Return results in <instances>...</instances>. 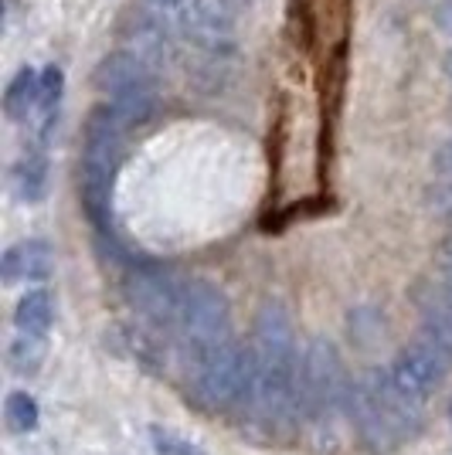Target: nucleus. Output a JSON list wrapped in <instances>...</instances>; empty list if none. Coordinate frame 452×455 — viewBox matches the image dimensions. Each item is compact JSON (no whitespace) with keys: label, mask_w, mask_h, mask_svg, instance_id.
Returning <instances> with one entry per match:
<instances>
[{"label":"nucleus","mask_w":452,"mask_h":455,"mask_svg":"<svg viewBox=\"0 0 452 455\" xmlns=\"http://www.w3.org/2000/svg\"><path fill=\"white\" fill-rule=\"evenodd\" d=\"M347 415L367 452H395L422 432V401L401 395L391 374L364 371L351 380Z\"/></svg>","instance_id":"f257e3e1"},{"label":"nucleus","mask_w":452,"mask_h":455,"mask_svg":"<svg viewBox=\"0 0 452 455\" xmlns=\"http://www.w3.org/2000/svg\"><path fill=\"white\" fill-rule=\"evenodd\" d=\"M126 126L119 123L109 102L93 106L85 119V147H82V204L93 218L99 231L113 235V214H109V197H113V180L119 156H123V140Z\"/></svg>","instance_id":"f03ea898"},{"label":"nucleus","mask_w":452,"mask_h":455,"mask_svg":"<svg viewBox=\"0 0 452 455\" xmlns=\"http://www.w3.org/2000/svg\"><path fill=\"white\" fill-rule=\"evenodd\" d=\"M194 361V398L211 411H238L252 384V347L235 337L190 354Z\"/></svg>","instance_id":"7ed1b4c3"},{"label":"nucleus","mask_w":452,"mask_h":455,"mask_svg":"<svg viewBox=\"0 0 452 455\" xmlns=\"http://www.w3.org/2000/svg\"><path fill=\"white\" fill-rule=\"evenodd\" d=\"M303 421L327 428L337 415H347L351 378L340 361V350L327 337H313L300 361Z\"/></svg>","instance_id":"20e7f679"},{"label":"nucleus","mask_w":452,"mask_h":455,"mask_svg":"<svg viewBox=\"0 0 452 455\" xmlns=\"http://www.w3.org/2000/svg\"><path fill=\"white\" fill-rule=\"evenodd\" d=\"M174 330L184 337L190 354L231 337V306L228 296L207 279H188L181 285V306Z\"/></svg>","instance_id":"39448f33"},{"label":"nucleus","mask_w":452,"mask_h":455,"mask_svg":"<svg viewBox=\"0 0 452 455\" xmlns=\"http://www.w3.org/2000/svg\"><path fill=\"white\" fill-rule=\"evenodd\" d=\"M181 285L174 283L164 268L150 262H130L126 279H123V296L130 309L150 326H174L177 323V306H181Z\"/></svg>","instance_id":"423d86ee"},{"label":"nucleus","mask_w":452,"mask_h":455,"mask_svg":"<svg viewBox=\"0 0 452 455\" xmlns=\"http://www.w3.org/2000/svg\"><path fill=\"white\" fill-rule=\"evenodd\" d=\"M452 371V361L425 337H418L412 347H405L391 361V380L401 395H408L415 401H425L435 387L446 380V374Z\"/></svg>","instance_id":"0eeeda50"},{"label":"nucleus","mask_w":452,"mask_h":455,"mask_svg":"<svg viewBox=\"0 0 452 455\" xmlns=\"http://www.w3.org/2000/svg\"><path fill=\"white\" fill-rule=\"evenodd\" d=\"M181 31L194 48L225 55L235 48V11L228 0H184Z\"/></svg>","instance_id":"6e6552de"},{"label":"nucleus","mask_w":452,"mask_h":455,"mask_svg":"<svg viewBox=\"0 0 452 455\" xmlns=\"http://www.w3.org/2000/svg\"><path fill=\"white\" fill-rule=\"evenodd\" d=\"M52 245L41 242V238H28V242H18L4 251L0 259V279L7 285L18 283H44L52 275Z\"/></svg>","instance_id":"1a4fd4ad"},{"label":"nucleus","mask_w":452,"mask_h":455,"mask_svg":"<svg viewBox=\"0 0 452 455\" xmlns=\"http://www.w3.org/2000/svg\"><path fill=\"white\" fill-rule=\"evenodd\" d=\"M93 82L99 92H106L113 99V95H123L130 89H140V85H153V68L133 52H113V55H106L95 65Z\"/></svg>","instance_id":"9d476101"},{"label":"nucleus","mask_w":452,"mask_h":455,"mask_svg":"<svg viewBox=\"0 0 452 455\" xmlns=\"http://www.w3.org/2000/svg\"><path fill=\"white\" fill-rule=\"evenodd\" d=\"M48 188V160L38 150H24L20 160L11 167V190L20 204H38Z\"/></svg>","instance_id":"9b49d317"},{"label":"nucleus","mask_w":452,"mask_h":455,"mask_svg":"<svg viewBox=\"0 0 452 455\" xmlns=\"http://www.w3.org/2000/svg\"><path fill=\"white\" fill-rule=\"evenodd\" d=\"M418 309H422V337L435 343L452 361V309L435 296L429 285L418 289Z\"/></svg>","instance_id":"f8f14e48"},{"label":"nucleus","mask_w":452,"mask_h":455,"mask_svg":"<svg viewBox=\"0 0 452 455\" xmlns=\"http://www.w3.org/2000/svg\"><path fill=\"white\" fill-rule=\"evenodd\" d=\"M38 102H41V72L24 65L18 76L7 82L4 113H7L11 123H24V119H31V113H38Z\"/></svg>","instance_id":"ddd939ff"},{"label":"nucleus","mask_w":452,"mask_h":455,"mask_svg":"<svg viewBox=\"0 0 452 455\" xmlns=\"http://www.w3.org/2000/svg\"><path fill=\"white\" fill-rule=\"evenodd\" d=\"M55 323V299L44 289H31L20 296L18 309H14V326L18 333H35V337H48Z\"/></svg>","instance_id":"4468645a"},{"label":"nucleus","mask_w":452,"mask_h":455,"mask_svg":"<svg viewBox=\"0 0 452 455\" xmlns=\"http://www.w3.org/2000/svg\"><path fill=\"white\" fill-rule=\"evenodd\" d=\"M109 106H113V113L119 116V123L126 130H140V126H147L157 116V89L153 85H140V89H130V92L123 95H113Z\"/></svg>","instance_id":"2eb2a0df"},{"label":"nucleus","mask_w":452,"mask_h":455,"mask_svg":"<svg viewBox=\"0 0 452 455\" xmlns=\"http://www.w3.org/2000/svg\"><path fill=\"white\" fill-rule=\"evenodd\" d=\"M44 354H48V340L44 337L18 333L14 340L7 343V367L18 378H35L41 371V363H44Z\"/></svg>","instance_id":"dca6fc26"},{"label":"nucleus","mask_w":452,"mask_h":455,"mask_svg":"<svg viewBox=\"0 0 452 455\" xmlns=\"http://www.w3.org/2000/svg\"><path fill=\"white\" fill-rule=\"evenodd\" d=\"M38 421H41V408L28 391H11L7 395V401H4V425H7V432L28 435V432L38 428Z\"/></svg>","instance_id":"f3484780"},{"label":"nucleus","mask_w":452,"mask_h":455,"mask_svg":"<svg viewBox=\"0 0 452 455\" xmlns=\"http://www.w3.org/2000/svg\"><path fill=\"white\" fill-rule=\"evenodd\" d=\"M133 55L143 58L147 65H157V61H164L167 58V35L160 31V24H153L150 18H140L133 24Z\"/></svg>","instance_id":"a211bd4d"},{"label":"nucleus","mask_w":452,"mask_h":455,"mask_svg":"<svg viewBox=\"0 0 452 455\" xmlns=\"http://www.w3.org/2000/svg\"><path fill=\"white\" fill-rule=\"evenodd\" d=\"M150 442L157 455H207L194 438L181 435L174 428H164V425H150Z\"/></svg>","instance_id":"6ab92c4d"},{"label":"nucleus","mask_w":452,"mask_h":455,"mask_svg":"<svg viewBox=\"0 0 452 455\" xmlns=\"http://www.w3.org/2000/svg\"><path fill=\"white\" fill-rule=\"evenodd\" d=\"M432 167H435V173H439V188L452 190V140L446 143V147H439Z\"/></svg>","instance_id":"aec40b11"},{"label":"nucleus","mask_w":452,"mask_h":455,"mask_svg":"<svg viewBox=\"0 0 452 455\" xmlns=\"http://www.w3.org/2000/svg\"><path fill=\"white\" fill-rule=\"evenodd\" d=\"M435 28H439L446 38H452V0H442V4L435 7Z\"/></svg>","instance_id":"412c9836"},{"label":"nucleus","mask_w":452,"mask_h":455,"mask_svg":"<svg viewBox=\"0 0 452 455\" xmlns=\"http://www.w3.org/2000/svg\"><path fill=\"white\" fill-rule=\"evenodd\" d=\"M439 266H442V272L452 268V231L446 235V242L439 245Z\"/></svg>","instance_id":"4be33fe9"},{"label":"nucleus","mask_w":452,"mask_h":455,"mask_svg":"<svg viewBox=\"0 0 452 455\" xmlns=\"http://www.w3.org/2000/svg\"><path fill=\"white\" fill-rule=\"evenodd\" d=\"M150 4H157V7H181L184 0H150Z\"/></svg>","instance_id":"5701e85b"},{"label":"nucleus","mask_w":452,"mask_h":455,"mask_svg":"<svg viewBox=\"0 0 452 455\" xmlns=\"http://www.w3.org/2000/svg\"><path fill=\"white\" fill-rule=\"evenodd\" d=\"M442 68H446V76L452 78V52H449V55H446V58H442Z\"/></svg>","instance_id":"b1692460"},{"label":"nucleus","mask_w":452,"mask_h":455,"mask_svg":"<svg viewBox=\"0 0 452 455\" xmlns=\"http://www.w3.org/2000/svg\"><path fill=\"white\" fill-rule=\"evenodd\" d=\"M449 418H452V404H449Z\"/></svg>","instance_id":"393cba45"},{"label":"nucleus","mask_w":452,"mask_h":455,"mask_svg":"<svg viewBox=\"0 0 452 455\" xmlns=\"http://www.w3.org/2000/svg\"><path fill=\"white\" fill-rule=\"evenodd\" d=\"M449 221H452V214H449Z\"/></svg>","instance_id":"a878e982"}]
</instances>
